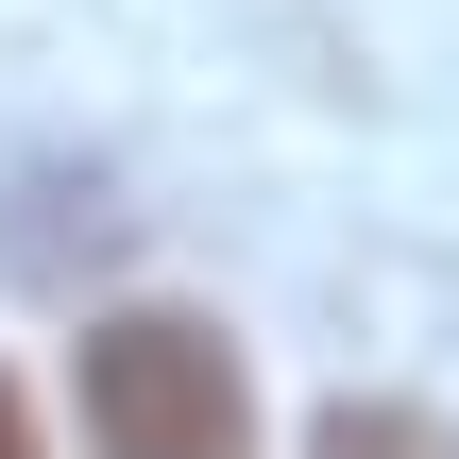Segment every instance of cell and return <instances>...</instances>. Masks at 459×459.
I'll list each match as a JSON object with an SVG mask.
<instances>
[{
  "mask_svg": "<svg viewBox=\"0 0 459 459\" xmlns=\"http://www.w3.org/2000/svg\"><path fill=\"white\" fill-rule=\"evenodd\" d=\"M85 443L102 459H255V392L204 307H102L85 324Z\"/></svg>",
  "mask_w": 459,
  "mask_h": 459,
  "instance_id": "obj_1",
  "label": "cell"
},
{
  "mask_svg": "<svg viewBox=\"0 0 459 459\" xmlns=\"http://www.w3.org/2000/svg\"><path fill=\"white\" fill-rule=\"evenodd\" d=\"M307 459H459L443 426H426V409H324V443Z\"/></svg>",
  "mask_w": 459,
  "mask_h": 459,
  "instance_id": "obj_2",
  "label": "cell"
},
{
  "mask_svg": "<svg viewBox=\"0 0 459 459\" xmlns=\"http://www.w3.org/2000/svg\"><path fill=\"white\" fill-rule=\"evenodd\" d=\"M0 459H34V409H17V375H0Z\"/></svg>",
  "mask_w": 459,
  "mask_h": 459,
  "instance_id": "obj_3",
  "label": "cell"
}]
</instances>
